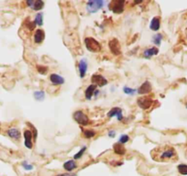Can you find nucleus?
Masks as SVG:
<instances>
[{
    "mask_svg": "<svg viewBox=\"0 0 187 176\" xmlns=\"http://www.w3.org/2000/svg\"><path fill=\"white\" fill-rule=\"evenodd\" d=\"M150 155L153 161L158 162H166L171 161H176L178 159V154L175 149L168 145L154 148L150 151Z\"/></svg>",
    "mask_w": 187,
    "mask_h": 176,
    "instance_id": "obj_1",
    "label": "nucleus"
},
{
    "mask_svg": "<svg viewBox=\"0 0 187 176\" xmlns=\"http://www.w3.org/2000/svg\"><path fill=\"white\" fill-rule=\"evenodd\" d=\"M84 43H85L86 49L91 52H99L102 49L101 44L97 40H95L94 38H91V37L85 38Z\"/></svg>",
    "mask_w": 187,
    "mask_h": 176,
    "instance_id": "obj_2",
    "label": "nucleus"
},
{
    "mask_svg": "<svg viewBox=\"0 0 187 176\" xmlns=\"http://www.w3.org/2000/svg\"><path fill=\"white\" fill-rule=\"evenodd\" d=\"M105 2L103 0H92L87 3L86 9L88 10L89 13H96L97 12L100 8H103Z\"/></svg>",
    "mask_w": 187,
    "mask_h": 176,
    "instance_id": "obj_3",
    "label": "nucleus"
},
{
    "mask_svg": "<svg viewBox=\"0 0 187 176\" xmlns=\"http://www.w3.org/2000/svg\"><path fill=\"white\" fill-rule=\"evenodd\" d=\"M74 119L82 126H87L89 124V118L82 110H78L74 113Z\"/></svg>",
    "mask_w": 187,
    "mask_h": 176,
    "instance_id": "obj_4",
    "label": "nucleus"
},
{
    "mask_svg": "<svg viewBox=\"0 0 187 176\" xmlns=\"http://www.w3.org/2000/svg\"><path fill=\"white\" fill-rule=\"evenodd\" d=\"M124 5L125 1L124 0H114V1L110 2L109 4V8L116 14H120L124 10Z\"/></svg>",
    "mask_w": 187,
    "mask_h": 176,
    "instance_id": "obj_5",
    "label": "nucleus"
},
{
    "mask_svg": "<svg viewBox=\"0 0 187 176\" xmlns=\"http://www.w3.org/2000/svg\"><path fill=\"white\" fill-rule=\"evenodd\" d=\"M137 104L140 108L146 110L151 107V105L153 104V100L149 96H141V97L138 98Z\"/></svg>",
    "mask_w": 187,
    "mask_h": 176,
    "instance_id": "obj_6",
    "label": "nucleus"
},
{
    "mask_svg": "<svg viewBox=\"0 0 187 176\" xmlns=\"http://www.w3.org/2000/svg\"><path fill=\"white\" fill-rule=\"evenodd\" d=\"M108 46H109V49H110V51L117 56V55H120L121 54V48H120V44H119V42L116 40V39H113L109 42L108 43Z\"/></svg>",
    "mask_w": 187,
    "mask_h": 176,
    "instance_id": "obj_7",
    "label": "nucleus"
},
{
    "mask_svg": "<svg viewBox=\"0 0 187 176\" xmlns=\"http://www.w3.org/2000/svg\"><path fill=\"white\" fill-rule=\"evenodd\" d=\"M91 81L93 83V85H95L97 86H104L107 85V80L101 75H94L91 77Z\"/></svg>",
    "mask_w": 187,
    "mask_h": 176,
    "instance_id": "obj_8",
    "label": "nucleus"
},
{
    "mask_svg": "<svg viewBox=\"0 0 187 176\" xmlns=\"http://www.w3.org/2000/svg\"><path fill=\"white\" fill-rule=\"evenodd\" d=\"M32 138H33V134L31 132V130L29 129H26L24 131V138H25V146L31 150L32 149Z\"/></svg>",
    "mask_w": 187,
    "mask_h": 176,
    "instance_id": "obj_9",
    "label": "nucleus"
},
{
    "mask_svg": "<svg viewBox=\"0 0 187 176\" xmlns=\"http://www.w3.org/2000/svg\"><path fill=\"white\" fill-rule=\"evenodd\" d=\"M151 90H152V87H151L150 83H149V81H145V83H143V84L139 86V88L137 90V92H138V94H139V95H147V94L150 93Z\"/></svg>",
    "mask_w": 187,
    "mask_h": 176,
    "instance_id": "obj_10",
    "label": "nucleus"
},
{
    "mask_svg": "<svg viewBox=\"0 0 187 176\" xmlns=\"http://www.w3.org/2000/svg\"><path fill=\"white\" fill-rule=\"evenodd\" d=\"M87 66H88V63H87L86 59H82L79 61L78 68H79V73H80V77L81 78L84 77V75L86 74V71H87Z\"/></svg>",
    "mask_w": 187,
    "mask_h": 176,
    "instance_id": "obj_11",
    "label": "nucleus"
},
{
    "mask_svg": "<svg viewBox=\"0 0 187 176\" xmlns=\"http://www.w3.org/2000/svg\"><path fill=\"white\" fill-rule=\"evenodd\" d=\"M107 117L108 118H112V117H116L117 118V120L121 121L123 119V116H122V109L119 108H112L108 114H107Z\"/></svg>",
    "mask_w": 187,
    "mask_h": 176,
    "instance_id": "obj_12",
    "label": "nucleus"
},
{
    "mask_svg": "<svg viewBox=\"0 0 187 176\" xmlns=\"http://www.w3.org/2000/svg\"><path fill=\"white\" fill-rule=\"evenodd\" d=\"M44 38H45V32L42 29H37L35 31V34H34L35 43H37V44L41 43L44 41Z\"/></svg>",
    "mask_w": 187,
    "mask_h": 176,
    "instance_id": "obj_13",
    "label": "nucleus"
},
{
    "mask_svg": "<svg viewBox=\"0 0 187 176\" xmlns=\"http://www.w3.org/2000/svg\"><path fill=\"white\" fill-rule=\"evenodd\" d=\"M161 27V18L159 17H155L152 18V20L150 21V25H149V28L151 30L157 31Z\"/></svg>",
    "mask_w": 187,
    "mask_h": 176,
    "instance_id": "obj_14",
    "label": "nucleus"
},
{
    "mask_svg": "<svg viewBox=\"0 0 187 176\" xmlns=\"http://www.w3.org/2000/svg\"><path fill=\"white\" fill-rule=\"evenodd\" d=\"M50 80L53 85H62V84H64V79L62 78L61 75H56V74H51L50 75Z\"/></svg>",
    "mask_w": 187,
    "mask_h": 176,
    "instance_id": "obj_15",
    "label": "nucleus"
},
{
    "mask_svg": "<svg viewBox=\"0 0 187 176\" xmlns=\"http://www.w3.org/2000/svg\"><path fill=\"white\" fill-rule=\"evenodd\" d=\"M113 149H114V151H115L116 154H118V155H125L126 154V149H125L123 144H120L119 142L114 144Z\"/></svg>",
    "mask_w": 187,
    "mask_h": 176,
    "instance_id": "obj_16",
    "label": "nucleus"
},
{
    "mask_svg": "<svg viewBox=\"0 0 187 176\" xmlns=\"http://www.w3.org/2000/svg\"><path fill=\"white\" fill-rule=\"evenodd\" d=\"M97 91V85H89L87 88H86V90H85V98L87 99V100H90L91 98H92V96L94 95V93H95Z\"/></svg>",
    "mask_w": 187,
    "mask_h": 176,
    "instance_id": "obj_17",
    "label": "nucleus"
},
{
    "mask_svg": "<svg viewBox=\"0 0 187 176\" xmlns=\"http://www.w3.org/2000/svg\"><path fill=\"white\" fill-rule=\"evenodd\" d=\"M77 167V164L75 162L74 160H70V161H67L66 162H64V170H66L67 171H74V169H76Z\"/></svg>",
    "mask_w": 187,
    "mask_h": 176,
    "instance_id": "obj_18",
    "label": "nucleus"
},
{
    "mask_svg": "<svg viewBox=\"0 0 187 176\" xmlns=\"http://www.w3.org/2000/svg\"><path fill=\"white\" fill-rule=\"evenodd\" d=\"M158 53H159V50L156 47H152V48H149L144 51V56L148 59L154 55H157Z\"/></svg>",
    "mask_w": 187,
    "mask_h": 176,
    "instance_id": "obj_19",
    "label": "nucleus"
},
{
    "mask_svg": "<svg viewBox=\"0 0 187 176\" xmlns=\"http://www.w3.org/2000/svg\"><path fill=\"white\" fill-rule=\"evenodd\" d=\"M8 135L11 138H14V139H19L20 137H21V134L19 132V130L18 128H10L8 130Z\"/></svg>",
    "mask_w": 187,
    "mask_h": 176,
    "instance_id": "obj_20",
    "label": "nucleus"
},
{
    "mask_svg": "<svg viewBox=\"0 0 187 176\" xmlns=\"http://www.w3.org/2000/svg\"><path fill=\"white\" fill-rule=\"evenodd\" d=\"M44 6V2L41 1V0H36V1H34L32 7H31V8H32L33 10H36V11H39L41 10Z\"/></svg>",
    "mask_w": 187,
    "mask_h": 176,
    "instance_id": "obj_21",
    "label": "nucleus"
},
{
    "mask_svg": "<svg viewBox=\"0 0 187 176\" xmlns=\"http://www.w3.org/2000/svg\"><path fill=\"white\" fill-rule=\"evenodd\" d=\"M34 97L38 101H42L45 98V93L44 91H37L34 93Z\"/></svg>",
    "mask_w": 187,
    "mask_h": 176,
    "instance_id": "obj_22",
    "label": "nucleus"
},
{
    "mask_svg": "<svg viewBox=\"0 0 187 176\" xmlns=\"http://www.w3.org/2000/svg\"><path fill=\"white\" fill-rule=\"evenodd\" d=\"M34 22H35V24L38 25V26H42V24H43V15H42L41 13L37 14Z\"/></svg>",
    "mask_w": 187,
    "mask_h": 176,
    "instance_id": "obj_23",
    "label": "nucleus"
},
{
    "mask_svg": "<svg viewBox=\"0 0 187 176\" xmlns=\"http://www.w3.org/2000/svg\"><path fill=\"white\" fill-rule=\"evenodd\" d=\"M178 171L182 174V175H187V165L186 164H180L177 167Z\"/></svg>",
    "mask_w": 187,
    "mask_h": 176,
    "instance_id": "obj_24",
    "label": "nucleus"
},
{
    "mask_svg": "<svg viewBox=\"0 0 187 176\" xmlns=\"http://www.w3.org/2000/svg\"><path fill=\"white\" fill-rule=\"evenodd\" d=\"M162 40V34H156L155 36L152 39V42L156 44V45H160Z\"/></svg>",
    "mask_w": 187,
    "mask_h": 176,
    "instance_id": "obj_25",
    "label": "nucleus"
},
{
    "mask_svg": "<svg viewBox=\"0 0 187 176\" xmlns=\"http://www.w3.org/2000/svg\"><path fill=\"white\" fill-rule=\"evenodd\" d=\"M129 140H130V137H129L128 135H126V134H123V135L120 136L118 142H119L120 144H123V145H124L125 143H127Z\"/></svg>",
    "mask_w": 187,
    "mask_h": 176,
    "instance_id": "obj_26",
    "label": "nucleus"
},
{
    "mask_svg": "<svg viewBox=\"0 0 187 176\" xmlns=\"http://www.w3.org/2000/svg\"><path fill=\"white\" fill-rule=\"evenodd\" d=\"M84 135L85 138H93L94 136L97 135V132L94 131V130H84Z\"/></svg>",
    "mask_w": 187,
    "mask_h": 176,
    "instance_id": "obj_27",
    "label": "nucleus"
},
{
    "mask_svg": "<svg viewBox=\"0 0 187 176\" xmlns=\"http://www.w3.org/2000/svg\"><path fill=\"white\" fill-rule=\"evenodd\" d=\"M86 149H87V147H86V146H84V147H83V148H82V149H81V150H80V151H79L75 154V155H74V160H78V159H80V158L83 156V154L85 152Z\"/></svg>",
    "mask_w": 187,
    "mask_h": 176,
    "instance_id": "obj_28",
    "label": "nucleus"
},
{
    "mask_svg": "<svg viewBox=\"0 0 187 176\" xmlns=\"http://www.w3.org/2000/svg\"><path fill=\"white\" fill-rule=\"evenodd\" d=\"M26 25H27V28H28L29 30H33V29L35 28V27H36L35 22H34V21H30L29 19H28V20L26 21Z\"/></svg>",
    "mask_w": 187,
    "mask_h": 176,
    "instance_id": "obj_29",
    "label": "nucleus"
},
{
    "mask_svg": "<svg viewBox=\"0 0 187 176\" xmlns=\"http://www.w3.org/2000/svg\"><path fill=\"white\" fill-rule=\"evenodd\" d=\"M123 91L125 94H127V95H133L135 93H136V90L135 89H132V88H130V87H127V86H125L123 88Z\"/></svg>",
    "mask_w": 187,
    "mask_h": 176,
    "instance_id": "obj_30",
    "label": "nucleus"
},
{
    "mask_svg": "<svg viewBox=\"0 0 187 176\" xmlns=\"http://www.w3.org/2000/svg\"><path fill=\"white\" fill-rule=\"evenodd\" d=\"M37 70L38 72L41 75H46L47 72H48V68L45 67V66H41V65H38L37 66Z\"/></svg>",
    "mask_w": 187,
    "mask_h": 176,
    "instance_id": "obj_31",
    "label": "nucleus"
},
{
    "mask_svg": "<svg viewBox=\"0 0 187 176\" xmlns=\"http://www.w3.org/2000/svg\"><path fill=\"white\" fill-rule=\"evenodd\" d=\"M22 166H23L26 170H32V169H33V166L28 164V163H27V161H24V162L22 163Z\"/></svg>",
    "mask_w": 187,
    "mask_h": 176,
    "instance_id": "obj_32",
    "label": "nucleus"
},
{
    "mask_svg": "<svg viewBox=\"0 0 187 176\" xmlns=\"http://www.w3.org/2000/svg\"><path fill=\"white\" fill-rule=\"evenodd\" d=\"M57 176H77L76 173H70V172H66V173H61L58 174Z\"/></svg>",
    "mask_w": 187,
    "mask_h": 176,
    "instance_id": "obj_33",
    "label": "nucleus"
},
{
    "mask_svg": "<svg viewBox=\"0 0 187 176\" xmlns=\"http://www.w3.org/2000/svg\"><path fill=\"white\" fill-rule=\"evenodd\" d=\"M108 136H109V137H111V138H113V137H115V136H116V132H115L114 130H111V131H109V132H108Z\"/></svg>",
    "mask_w": 187,
    "mask_h": 176,
    "instance_id": "obj_34",
    "label": "nucleus"
},
{
    "mask_svg": "<svg viewBox=\"0 0 187 176\" xmlns=\"http://www.w3.org/2000/svg\"><path fill=\"white\" fill-rule=\"evenodd\" d=\"M186 108H187V103H186Z\"/></svg>",
    "mask_w": 187,
    "mask_h": 176,
    "instance_id": "obj_35",
    "label": "nucleus"
}]
</instances>
